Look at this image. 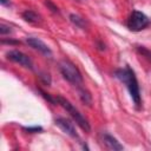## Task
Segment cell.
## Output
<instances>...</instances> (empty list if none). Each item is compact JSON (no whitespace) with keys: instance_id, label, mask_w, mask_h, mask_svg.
<instances>
[{"instance_id":"cell-17","label":"cell","mask_w":151,"mask_h":151,"mask_svg":"<svg viewBox=\"0 0 151 151\" xmlns=\"http://www.w3.org/2000/svg\"><path fill=\"white\" fill-rule=\"evenodd\" d=\"M40 78L44 80V83H45L46 85H50L51 78H50V74H48V73H41V74H40Z\"/></svg>"},{"instance_id":"cell-1","label":"cell","mask_w":151,"mask_h":151,"mask_svg":"<svg viewBox=\"0 0 151 151\" xmlns=\"http://www.w3.org/2000/svg\"><path fill=\"white\" fill-rule=\"evenodd\" d=\"M114 77L119 79L123 84H125L134 105L137 107H140L142 105V98H140V90H139V84L137 80V77L133 72V70L126 65L124 68H117L114 71Z\"/></svg>"},{"instance_id":"cell-7","label":"cell","mask_w":151,"mask_h":151,"mask_svg":"<svg viewBox=\"0 0 151 151\" xmlns=\"http://www.w3.org/2000/svg\"><path fill=\"white\" fill-rule=\"evenodd\" d=\"M55 125H57L63 132H65L66 134H68L70 137H72V138H78L77 131H76L73 124H72L68 119L63 118V117L57 118V119H55Z\"/></svg>"},{"instance_id":"cell-8","label":"cell","mask_w":151,"mask_h":151,"mask_svg":"<svg viewBox=\"0 0 151 151\" xmlns=\"http://www.w3.org/2000/svg\"><path fill=\"white\" fill-rule=\"evenodd\" d=\"M100 140H101L103 145L109 150H113L114 151V150H123L124 149V146L117 140V138H114L110 133H106V132L101 133L100 134Z\"/></svg>"},{"instance_id":"cell-3","label":"cell","mask_w":151,"mask_h":151,"mask_svg":"<svg viewBox=\"0 0 151 151\" xmlns=\"http://www.w3.org/2000/svg\"><path fill=\"white\" fill-rule=\"evenodd\" d=\"M59 71L63 74V77L70 81L71 84L79 86L83 85V76L79 71V68L68 59H63L59 61Z\"/></svg>"},{"instance_id":"cell-11","label":"cell","mask_w":151,"mask_h":151,"mask_svg":"<svg viewBox=\"0 0 151 151\" xmlns=\"http://www.w3.org/2000/svg\"><path fill=\"white\" fill-rule=\"evenodd\" d=\"M70 21L81 29H85L87 27V20L78 14H70Z\"/></svg>"},{"instance_id":"cell-5","label":"cell","mask_w":151,"mask_h":151,"mask_svg":"<svg viewBox=\"0 0 151 151\" xmlns=\"http://www.w3.org/2000/svg\"><path fill=\"white\" fill-rule=\"evenodd\" d=\"M6 58L8 60L13 61V63H17V64L26 67V68H29V70L33 68V61H32V59L27 54H25L24 52H21L19 50H11V51H8L6 53Z\"/></svg>"},{"instance_id":"cell-12","label":"cell","mask_w":151,"mask_h":151,"mask_svg":"<svg viewBox=\"0 0 151 151\" xmlns=\"http://www.w3.org/2000/svg\"><path fill=\"white\" fill-rule=\"evenodd\" d=\"M137 51H138L143 57H145L147 60L151 61V51H150V50L145 48L144 46H137Z\"/></svg>"},{"instance_id":"cell-10","label":"cell","mask_w":151,"mask_h":151,"mask_svg":"<svg viewBox=\"0 0 151 151\" xmlns=\"http://www.w3.org/2000/svg\"><path fill=\"white\" fill-rule=\"evenodd\" d=\"M77 87H78V94H79L80 100L84 104H86L87 106H91L92 105V96H91V93L85 87H83L81 85H79Z\"/></svg>"},{"instance_id":"cell-2","label":"cell","mask_w":151,"mask_h":151,"mask_svg":"<svg viewBox=\"0 0 151 151\" xmlns=\"http://www.w3.org/2000/svg\"><path fill=\"white\" fill-rule=\"evenodd\" d=\"M55 99H57V103H58L64 110H66V112L72 117V119L76 122V124H77L81 130H84L85 132H90V131H91V126H90L88 120L80 113V111H79L70 100H67V99L64 98L63 96H57Z\"/></svg>"},{"instance_id":"cell-6","label":"cell","mask_w":151,"mask_h":151,"mask_svg":"<svg viewBox=\"0 0 151 151\" xmlns=\"http://www.w3.org/2000/svg\"><path fill=\"white\" fill-rule=\"evenodd\" d=\"M26 42H27L32 48H34L35 51L40 52L42 55L48 57V58L52 57V50H51V48L48 47V45H46L42 40H40V39H38V38H34V37H28V38H26Z\"/></svg>"},{"instance_id":"cell-16","label":"cell","mask_w":151,"mask_h":151,"mask_svg":"<svg viewBox=\"0 0 151 151\" xmlns=\"http://www.w3.org/2000/svg\"><path fill=\"white\" fill-rule=\"evenodd\" d=\"M24 130L28 133H37L39 131H42L41 126H28V127H24Z\"/></svg>"},{"instance_id":"cell-19","label":"cell","mask_w":151,"mask_h":151,"mask_svg":"<svg viewBox=\"0 0 151 151\" xmlns=\"http://www.w3.org/2000/svg\"><path fill=\"white\" fill-rule=\"evenodd\" d=\"M0 4L2 6H9L11 5V1L9 0H0Z\"/></svg>"},{"instance_id":"cell-14","label":"cell","mask_w":151,"mask_h":151,"mask_svg":"<svg viewBox=\"0 0 151 151\" xmlns=\"http://www.w3.org/2000/svg\"><path fill=\"white\" fill-rule=\"evenodd\" d=\"M45 5L50 8V11L51 12H53V13H57V14H59V8L57 7V5H54L51 0H45Z\"/></svg>"},{"instance_id":"cell-18","label":"cell","mask_w":151,"mask_h":151,"mask_svg":"<svg viewBox=\"0 0 151 151\" xmlns=\"http://www.w3.org/2000/svg\"><path fill=\"white\" fill-rule=\"evenodd\" d=\"M1 42L2 44H19V41H15V40H5V39H2L1 40Z\"/></svg>"},{"instance_id":"cell-9","label":"cell","mask_w":151,"mask_h":151,"mask_svg":"<svg viewBox=\"0 0 151 151\" xmlns=\"http://www.w3.org/2000/svg\"><path fill=\"white\" fill-rule=\"evenodd\" d=\"M21 17L25 21L29 22V24H38L41 21V17L35 12V11H32V9H26L21 13Z\"/></svg>"},{"instance_id":"cell-15","label":"cell","mask_w":151,"mask_h":151,"mask_svg":"<svg viewBox=\"0 0 151 151\" xmlns=\"http://www.w3.org/2000/svg\"><path fill=\"white\" fill-rule=\"evenodd\" d=\"M39 92L41 93V96H42V97H44V98H45L46 100H48V101H50V103H52L53 105L58 104V103H57V99H55V98H52V97H51V96H50L48 93L44 92V91H42V90H40V88H39Z\"/></svg>"},{"instance_id":"cell-4","label":"cell","mask_w":151,"mask_h":151,"mask_svg":"<svg viewBox=\"0 0 151 151\" xmlns=\"http://www.w3.org/2000/svg\"><path fill=\"white\" fill-rule=\"evenodd\" d=\"M127 28L132 32H139L150 25V19L140 11H132L127 18Z\"/></svg>"},{"instance_id":"cell-13","label":"cell","mask_w":151,"mask_h":151,"mask_svg":"<svg viewBox=\"0 0 151 151\" xmlns=\"http://www.w3.org/2000/svg\"><path fill=\"white\" fill-rule=\"evenodd\" d=\"M9 33H12L11 27H9V26H7V25H5L4 22H1V24H0V34L4 37V35L9 34Z\"/></svg>"}]
</instances>
